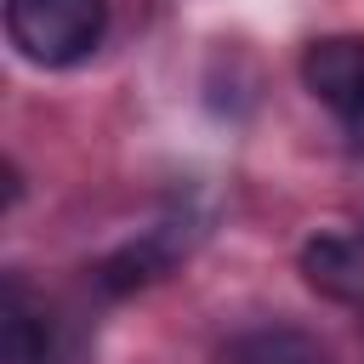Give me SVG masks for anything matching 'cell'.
<instances>
[{
	"label": "cell",
	"mask_w": 364,
	"mask_h": 364,
	"mask_svg": "<svg viewBox=\"0 0 364 364\" xmlns=\"http://www.w3.org/2000/svg\"><path fill=\"white\" fill-rule=\"evenodd\" d=\"M108 0H6V40L34 68H74L102 46Z\"/></svg>",
	"instance_id": "1"
},
{
	"label": "cell",
	"mask_w": 364,
	"mask_h": 364,
	"mask_svg": "<svg viewBox=\"0 0 364 364\" xmlns=\"http://www.w3.org/2000/svg\"><path fill=\"white\" fill-rule=\"evenodd\" d=\"M301 85L336 108L341 119H353L364 108V34H324L301 51Z\"/></svg>",
	"instance_id": "2"
},
{
	"label": "cell",
	"mask_w": 364,
	"mask_h": 364,
	"mask_svg": "<svg viewBox=\"0 0 364 364\" xmlns=\"http://www.w3.org/2000/svg\"><path fill=\"white\" fill-rule=\"evenodd\" d=\"M301 273L330 301H364V228L307 239L301 245Z\"/></svg>",
	"instance_id": "3"
},
{
	"label": "cell",
	"mask_w": 364,
	"mask_h": 364,
	"mask_svg": "<svg viewBox=\"0 0 364 364\" xmlns=\"http://www.w3.org/2000/svg\"><path fill=\"white\" fill-rule=\"evenodd\" d=\"M0 364H51V341L40 313L23 301V290H6V324H0Z\"/></svg>",
	"instance_id": "4"
},
{
	"label": "cell",
	"mask_w": 364,
	"mask_h": 364,
	"mask_svg": "<svg viewBox=\"0 0 364 364\" xmlns=\"http://www.w3.org/2000/svg\"><path fill=\"white\" fill-rule=\"evenodd\" d=\"M228 364H324V353L296 330H256L233 347Z\"/></svg>",
	"instance_id": "5"
},
{
	"label": "cell",
	"mask_w": 364,
	"mask_h": 364,
	"mask_svg": "<svg viewBox=\"0 0 364 364\" xmlns=\"http://www.w3.org/2000/svg\"><path fill=\"white\" fill-rule=\"evenodd\" d=\"M347 136H353V148H358V154H364V108H358V114H353V119H347Z\"/></svg>",
	"instance_id": "6"
}]
</instances>
